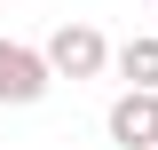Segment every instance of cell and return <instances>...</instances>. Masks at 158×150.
Returning a JSON list of instances; mask_svg holds the SVG:
<instances>
[{"instance_id": "6da1fadb", "label": "cell", "mask_w": 158, "mask_h": 150, "mask_svg": "<svg viewBox=\"0 0 158 150\" xmlns=\"http://www.w3.org/2000/svg\"><path fill=\"white\" fill-rule=\"evenodd\" d=\"M40 48H48V63H56V79H103V71H111V56H118V48H111V40H103V32H95L87 16L56 24V32L40 40Z\"/></svg>"}, {"instance_id": "7a4b0ae2", "label": "cell", "mask_w": 158, "mask_h": 150, "mask_svg": "<svg viewBox=\"0 0 158 150\" xmlns=\"http://www.w3.org/2000/svg\"><path fill=\"white\" fill-rule=\"evenodd\" d=\"M103 134L118 150H158V87H118L103 111Z\"/></svg>"}, {"instance_id": "3957f363", "label": "cell", "mask_w": 158, "mask_h": 150, "mask_svg": "<svg viewBox=\"0 0 158 150\" xmlns=\"http://www.w3.org/2000/svg\"><path fill=\"white\" fill-rule=\"evenodd\" d=\"M56 87V63H48V48H24V40H0V103H40V95Z\"/></svg>"}, {"instance_id": "277c9868", "label": "cell", "mask_w": 158, "mask_h": 150, "mask_svg": "<svg viewBox=\"0 0 158 150\" xmlns=\"http://www.w3.org/2000/svg\"><path fill=\"white\" fill-rule=\"evenodd\" d=\"M111 71L127 79V87H158V32H135V40H118Z\"/></svg>"}, {"instance_id": "5b68a950", "label": "cell", "mask_w": 158, "mask_h": 150, "mask_svg": "<svg viewBox=\"0 0 158 150\" xmlns=\"http://www.w3.org/2000/svg\"><path fill=\"white\" fill-rule=\"evenodd\" d=\"M0 8H8V0H0Z\"/></svg>"}]
</instances>
